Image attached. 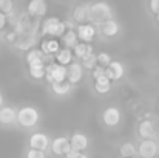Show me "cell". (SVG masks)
Masks as SVG:
<instances>
[{
    "instance_id": "obj_10",
    "label": "cell",
    "mask_w": 159,
    "mask_h": 158,
    "mask_svg": "<svg viewBox=\"0 0 159 158\" xmlns=\"http://www.w3.org/2000/svg\"><path fill=\"white\" fill-rule=\"evenodd\" d=\"M47 9H48V6H47V2L45 0H31L28 3V8H26L28 14L30 16H34V17L45 16L47 14Z\"/></svg>"
},
{
    "instance_id": "obj_1",
    "label": "cell",
    "mask_w": 159,
    "mask_h": 158,
    "mask_svg": "<svg viewBox=\"0 0 159 158\" xmlns=\"http://www.w3.org/2000/svg\"><path fill=\"white\" fill-rule=\"evenodd\" d=\"M42 34L45 36H51V37H62L63 33L66 31L65 22L59 20L57 17H47L42 22V28H40Z\"/></svg>"
},
{
    "instance_id": "obj_25",
    "label": "cell",
    "mask_w": 159,
    "mask_h": 158,
    "mask_svg": "<svg viewBox=\"0 0 159 158\" xmlns=\"http://www.w3.org/2000/svg\"><path fill=\"white\" fill-rule=\"evenodd\" d=\"M59 42L56 39H50V41H43L42 42V53L43 54H56L59 51Z\"/></svg>"
},
{
    "instance_id": "obj_6",
    "label": "cell",
    "mask_w": 159,
    "mask_h": 158,
    "mask_svg": "<svg viewBox=\"0 0 159 158\" xmlns=\"http://www.w3.org/2000/svg\"><path fill=\"white\" fill-rule=\"evenodd\" d=\"M138 154L142 158H155L159 154V146L153 140H142L138 147Z\"/></svg>"
},
{
    "instance_id": "obj_14",
    "label": "cell",
    "mask_w": 159,
    "mask_h": 158,
    "mask_svg": "<svg viewBox=\"0 0 159 158\" xmlns=\"http://www.w3.org/2000/svg\"><path fill=\"white\" fill-rule=\"evenodd\" d=\"M139 135L142 136V140H153L156 136V130H155V126L152 121L148 119H144L141 124H139Z\"/></svg>"
},
{
    "instance_id": "obj_34",
    "label": "cell",
    "mask_w": 159,
    "mask_h": 158,
    "mask_svg": "<svg viewBox=\"0 0 159 158\" xmlns=\"http://www.w3.org/2000/svg\"><path fill=\"white\" fill-rule=\"evenodd\" d=\"M80 154H82V152H79V151H74V149H71V151H70V152H68V154H66L65 157H66V158H79V155H80Z\"/></svg>"
},
{
    "instance_id": "obj_31",
    "label": "cell",
    "mask_w": 159,
    "mask_h": 158,
    "mask_svg": "<svg viewBox=\"0 0 159 158\" xmlns=\"http://www.w3.org/2000/svg\"><path fill=\"white\" fill-rule=\"evenodd\" d=\"M26 158H47L43 151H37V149H30L26 152Z\"/></svg>"
},
{
    "instance_id": "obj_24",
    "label": "cell",
    "mask_w": 159,
    "mask_h": 158,
    "mask_svg": "<svg viewBox=\"0 0 159 158\" xmlns=\"http://www.w3.org/2000/svg\"><path fill=\"white\" fill-rule=\"evenodd\" d=\"M93 53V47L90 44H85V42H80V44H76L74 47V56L79 57V59H84L87 54Z\"/></svg>"
},
{
    "instance_id": "obj_38",
    "label": "cell",
    "mask_w": 159,
    "mask_h": 158,
    "mask_svg": "<svg viewBox=\"0 0 159 158\" xmlns=\"http://www.w3.org/2000/svg\"><path fill=\"white\" fill-rule=\"evenodd\" d=\"M156 19H158V23H159V12L156 14Z\"/></svg>"
},
{
    "instance_id": "obj_11",
    "label": "cell",
    "mask_w": 159,
    "mask_h": 158,
    "mask_svg": "<svg viewBox=\"0 0 159 158\" xmlns=\"http://www.w3.org/2000/svg\"><path fill=\"white\" fill-rule=\"evenodd\" d=\"M50 146V140L45 133H33L30 136V149L45 151Z\"/></svg>"
},
{
    "instance_id": "obj_4",
    "label": "cell",
    "mask_w": 159,
    "mask_h": 158,
    "mask_svg": "<svg viewBox=\"0 0 159 158\" xmlns=\"http://www.w3.org/2000/svg\"><path fill=\"white\" fill-rule=\"evenodd\" d=\"M66 67L60 65V64H50L48 67H45V76L50 82H63L66 79Z\"/></svg>"
},
{
    "instance_id": "obj_27",
    "label": "cell",
    "mask_w": 159,
    "mask_h": 158,
    "mask_svg": "<svg viewBox=\"0 0 159 158\" xmlns=\"http://www.w3.org/2000/svg\"><path fill=\"white\" fill-rule=\"evenodd\" d=\"M136 152H138V151H136V147H134L131 143H124V144L120 146V155L124 158H133Z\"/></svg>"
},
{
    "instance_id": "obj_2",
    "label": "cell",
    "mask_w": 159,
    "mask_h": 158,
    "mask_svg": "<svg viewBox=\"0 0 159 158\" xmlns=\"http://www.w3.org/2000/svg\"><path fill=\"white\" fill-rule=\"evenodd\" d=\"M111 6L105 3V2H98V3H93L90 5V20L94 22V23H104L105 20L111 19Z\"/></svg>"
},
{
    "instance_id": "obj_40",
    "label": "cell",
    "mask_w": 159,
    "mask_h": 158,
    "mask_svg": "<svg viewBox=\"0 0 159 158\" xmlns=\"http://www.w3.org/2000/svg\"><path fill=\"white\" fill-rule=\"evenodd\" d=\"M133 158H134V157H133Z\"/></svg>"
},
{
    "instance_id": "obj_18",
    "label": "cell",
    "mask_w": 159,
    "mask_h": 158,
    "mask_svg": "<svg viewBox=\"0 0 159 158\" xmlns=\"http://www.w3.org/2000/svg\"><path fill=\"white\" fill-rule=\"evenodd\" d=\"M101 28H102L104 36H107V37H113V36H116V34L119 33V25H117V22L113 20V19L105 20V22L101 25Z\"/></svg>"
},
{
    "instance_id": "obj_30",
    "label": "cell",
    "mask_w": 159,
    "mask_h": 158,
    "mask_svg": "<svg viewBox=\"0 0 159 158\" xmlns=\"http://www.w3.org/2000/svg\"><path fill=\"white\" fill-rule=\"evenodd\" d=\"M110 62H111V56H110L108 53H99V54H98V64H99L101 67L107 68V67L110 65Z\"/></svg>"
},
{
    "instance_id": "obj_23",
    "label": "cell",
    "mask_w": 159,
    "mask_h": 158,
    "mask_svg": "<svg viewBox=\"0 0 159 158\" xmlns=\"http://www.w3.org/2000/svg\"><path fill=\"white\" fill-rule=\"evenodd\" d=\"M96 90L99 93H108L111 90V81L107 78L105 74L96 78Z\"/></svg>"
},
{
    "instance_id": "obj_12",
    "label": "cell",
    "mask_w": 159,
    "mask_h": 158,
    "mask_svg": "<svg viewBox=\"0 0 159 158\" xmlns=\"http://www.w3.org/2000/svg\"><path fill=\"white\" fill-rule=\"evenodd\" d=\"M105 76L110 81H117L124 76V65L120 62H116V60H111L110 65L105 68Z\"/></svg>"
},
{
    "instance_id": "obj_21",
    "label": "cell",
    "mask_w": 159,
    "mask_h": 158,
    "mask_svg": "<svg viewBox=\"0 0 159 158\" xmlns=\"http://www.w3.org/2000/svg\"><path fill=\"white\" fill-rule=\"evenodd\" d=\"M30 74L34 79L45 78V62H34L30 65Z\"/></svg>"
},
{
    "instance_id": "obj_22",
    "label": "cell",
    "mask_w": 159,
    "mask_h": 158,
    "mask_svg": "<svg viewBox=\"0 0 159 158\" xmlns=\"http://www.w3.org/2000/svg\"><path fill=\"white\" fill-rule=\"evenodd\" d=\"M71 59H73V53H71L70 48H62V50H59V51L56 53V60L60 65L71 64Z\"/></svg>"
},
{
    "instance_id": "obj_9",
    "label": "cell",
    "mask_w": 159,
    "mask_h": 158,
    "mask_svg": "<svg viewBox=\"0 0 159 158\" xmlns=\"http://www.w3.org/2000/svg\"><path fill=\"white\" fill-rule=\"evenodd\" d=\"M77 37L82 41V42H85V44H88V42H91L93 39H94V36H96V28L91 25V23H80L79 26H77Z\"/></svg>"
},
{
    "instance_id": "obj_39",
    "label": "cell",
    "mask_w": 159,
    "mask_h": 158,
    "mask_svg": "<svg viewBox=\"0 0 159 158\" xmlns=\"http://www.w3.org/2000/svg\"><path fill=\"white\" fill-rule=\"evenodd\" d=\"M158 108H159V105H158Z\"/></svg>"
},
{
    "instance_id": "obj_17",
    "label": "cell",
    "mask_w": 159,
    "mask_h": 158,
    "mask_svg": "<svg viewBox=\"0 0 159 158\" xmlns=\"http://www.w3.org/2000/svg\"><path fill=\"white\" fill-rule=\"evenodd\" d=\"M73 17L76 22L79 23H85L87 20H90V6L88 5H80L74 9L73 12Z\"/></svg>"
},
{
    "instance_id": "obj_8",
    "label": "cell",
    "mask_w": 159,
    "mask_h": 158,
    "mask_svg": "<svg viewBox=\"0 0 159 158\" xmlns=\"http://www.w3.org/2000/svg\"><path fill=\"white\" fill-rule=\"evenodd\" d=\"M51 151H53L54 155H66L70 151H71V143L68 138L65 136H59V138H54L53 143H51Z\"/></svg>"
},
{
    "instance_id": "obj_37",
    "label": "cell",
    "mask_w": 159,
    "mask_h": 158,
    "mask_svg": "<svg viewBox=\"0 0 159 158\" xmlns=\"http://www.w3.org/2000/svg\"><path fill=\"white\" fill-rule=\"evenodd\" d=\"M79 158H88V157H87L85 154H80V155H79Z\"/></svg>"
},
{
    "instance_id": "obj_32",
    "label": "cell",
    "mask_w": 159,
    "mask_h": 158,
    "mask_svg": "<svg viewBox=\"0 0 159 158\" xmlns=\"http://www.w3.org/2000/svg\"><path fill=\"white\" fill-rule=\"evenodd\" d=\"M104 74H105V68H104V67L96 65V67L93 68V78H94V79L99 78V76H104Z\"/></svg>"
},
{
    "instance_id": "obj_20",
    "label": "cell",
    "mask_w": 159,
    "mask_h": 158,
    "mask_svg": "<svg viewBox=\"0 0 159 158\" xmlns=\"http://www.w3.org/2000/svg\"><path fill=\"white\" fill-rule=\"evenodd\" d=\"M51 89L56 95H68L73 89V84H70L68 81H63V82H51Z\"/></svg>"
},
{
    "instance_id": "obj_29",
    "label": "cell",
    "mask_w": 159,
    "mask_h": 158,
    "mask_svg": "<svg viewBox=\"0 0 159 158\" xmlns=\"http://www.w3.org/2000/svg\"><path fill=\"white\" fill-rule=\"evenodd\" d=\"M12 9H14L12 0H0V12H3L5 16H9L12 14Z\"/></svg>"
},
{
    "instance_id": "obj_13",
    "label": "cell",
    "mask_w": 159,
    "mask_h": 158,
    "mask_svg": "<svg viewBox=\"0 0 159 158\" xmlns=\"http://www.w3.org/2000/svg\"><path fill=\"white\" fill-rule=\"evenodd\" d=\"M66 70H68L66 78H68V82H70V84H77V82L82 79L84 71H82V65H80V64H77V62H71L70 67H68Z\"/></svg>"
},
{
    "instance_id": "obj_7",
    "label": "cell",
    "mask_w": 159,
    "mask_h": 158,
    "mask_svg": "<svg viewBox=\"0 0 159 158\" xmlns=\"http://www.w3.org/2000/svg\"><path fill=\"white\" fill-rule=\"evenodd\" d=\"M16 47L22 51H30L33 50L34 44H36V33L34 31H30V33H23L20 36H17V41L14 42Z\"/></svg>"
},
{
    "instance_id": "obj_16",
    "label": "cell",
    "mask_w": 159,
    "mask_h": 158,
    "mask_svg": "<svg viewBox=\"0 0 159 158\" xmlns=\"http://www.w3.org/2000/svg\"><path fill=\"white\" fill-rule=\"evenodd\" d=\"M70 143H71V149L79 151V152H84L88 147V138L84 133H79V132L71 136V141Z\"/></svg>"
},
{
    "instance_id": "obj_26",
    "label": "cell",
    "mask_w": 159,
    "mask_h": 158,
    "mask_svg": "<svg viewBox=\"0 0 159 158\" xmlns=\"http://www.w3.org/2000/svg\"><path fill=\"white\" fill-rule=\"evenodd\" d=\"M45 60H47V57L43 56L42 50H30L28 54H26V62H28V65H31V64H34V62H45Z\"/></svg>"
},
{
    "instance_id": "obj_28",
    "label": "cell",
    "mask_w": 159,
    "mask_h": 158,
    "mask_svg": "<svg viewBox=\"0 0 159 158\" xmlns=\"http://www.w3.org/2000/svg\"><path fill=\"white\" fill-rule=\"evenodd\" d=\"M82 60H84V67H85V68H90V70H93V68L98 65V56H96L94 53L87 54Z\"/></svg>"
},
{
    "instance_id": "obj_15",
    "label": "cell",
    "mask_w": 159,
    "mask_h": 158,
    "mask_svg": "<svg viewBox=\"0 0 159 158\" xmlns=\"http://www.w3.org/2000/svg\"><path fill=\"white\" fill-rule=\"evenodd\" d=\"M119 121H120V112H119V108H116V107H108L105 112H104V122H105L107 126L113 127V126H116Z\"/></svg>"
},
{
    "instance_id": "obj_3",
    "label": "cell",
    "mask_w": 159,
    "mask_h": 158,
    "mask_svg": "<svg viewBox=\"0 0 159 158\" xmlns=\"http://www.w3.org/2000/svg\"><path fill=\"white\" fill-rule=\"evenodd\" d=\"M39 118H40V115H39L37 108H34V107L26 105V107H22L20 110H17V122L22 127H26V129L34 127L39 122Z\"/></svg>"
},
{
    "instance_id": "obj_19",
    "label": "cell",
    "mask_w": 159,
    "mask_h": 158,
    "mask_svg": "<svg viewBox=\"0 0 159 158\" xmlns=\"http://www.w3.org/2000/svg\"><path fill=\"white\" fill-rule=\"evenodd\" d=\"M77 41H79V37H77V33H76L74 30H68V31H65L63 36H62V42H63L65 48H70V50L76 47Z\"/></svg>"
},
{
    "instance_id": "obj_35",
    "label": "cell",
    "mask_w": 159,
    "mask_h": 158,
    "mask_svg": "<svg viewBox=\"0 0 159 158\" xmlns=\"http://www.w3.org/2000/svg\"><path fill=\"white\" fill-rule=\"evenodd\" d=\"M5 25H6V16H5L3 12H0V30H2Z\"/></svg>"
},
{
    "instance_id": "obj_5",
    "label": "cell",
    "mask_w": 159,
    "mask_h": 158,
    "mask_svg": "<svg viewBox=\"0 0 159 158\" xmlns=\"http://www.w3.org/2000/svg\"><path fill=\"white\" fill-rule=\"evenodd\" d=\"M17 122V110L12 105H3L0 107V126L11 127Z\"/></svg>"
},
{
    "instance_id": "obj_33",
    "label": "cell",
    "mask_w": 159,
    "mask_h": 158,
    "mask_svg": "<svg viewBox=\"0 0 159 158\" xmlns=\"http://www.w3.org/2000/svg\"><path fill=\"white\" fill-rule=\"evenodd\" d=\"M150 9H152L155 14H158L159 12V0H150Z\"/></svg>"
},
{
    "instance_id": "obj_36",
    "label": "cell",
    "mask_w": 159,
    "mask_h": 158,
    "mask_svg": "<svg viewBox=\"0 0 159 158\" xmlns=\"http://www.w3.org/2000/svg\"><path fill=\"white\" fill-rule=\"evenodd\" d=\"M0 107H3V95L0 93Z\"/></svg>"
}]
</instances>
